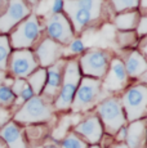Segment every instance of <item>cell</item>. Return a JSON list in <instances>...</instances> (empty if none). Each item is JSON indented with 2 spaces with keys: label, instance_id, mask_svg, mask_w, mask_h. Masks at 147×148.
I'll return each instance as SVG.
<instances>
[{
  "label": "cell",
  "instance_id": "obj_1",
  "mask_svg": "<svg viewBox=\"0 0 147 148\" xmlns=\"http://www.w3.org/2000/svg\"><path fill=\"white\" fill-rule=\"evenodd\" d=\"M106 0H65L63 13L75 35L97 28L104 21Z\"/></svg>",
  "mask_w": 147,
  "mask_h": 148
},
{
  "label": "cell",
  "instance_id": "obj_2",
  "mask_svg": "<svg viewBox=\"0 0 147 148\" xmlns=\"http://www.w3.org/2000/svg\"><path fill=\"white\" fill-rule=\"evenodd\" d=\"M54 113L52 101L43 95H35L18 108L13 115V121L21 125L47 124L54 119Z\"/></svg>",
  "mask_w": 147,
  "mask_h": 148
},
{
  "label": "cell",
  "instance_id": "obj_3",
  "mask_svg": "<svg viewBox=\"0 0 147 148\" xmlns=\"http://www.w3.org/2000/svg\"><path fill=\"white\" fill-rule=\"evenodd\" d=\"M45 22L36 14H30L26 19L13 28L9 42L13 49H31L39 44L45 32Z\"/></svg>",
  "mask_w": 147,
  "mask_h": 148
},
{
  "label": "cell",
  "instance_id": "obj_4",
  "mask_svg": "<svg viewBox=\"0 0 147 148\" xmlns=\"http://www.w3.org/2000/svg\"><path fill=\"white\" fill-rule=\"evenodd\" d=\"M106 97L109 95L102 90V80L83 76L74 97L70 111L74 115L88 112Z\"/></svg>",
  "mask_w": 147,
  "mask_h": 148
},
{
  "label": "cell",
  "instance_id": "obj_5",
  "mask_svg": "<svg viewBox=\"0 0 147 148\" xmlns=\"http://www.w3.org/2000/svg\"><path fill=\"white\" fill-rule=\"evenodd\" d=\"M81 77H83V75H81L80 68H79L78 59L67 58L61 89H59L58 94L53 102V107H54L56 112H69L70 111V107H71Z\"/></svg>",
  "mask_w": 147,
  "mask_h": 148
},
{
  "label": "cell",
  "instance_id": "obj_6",
  "mask_svg": "<svg viewBox=\"0 0 147 148\" xmlns=\"http://www.w3.org/2000/svg\"><path fill=\"white\" fill-rule=\"evenodd\" d=\"M94 113L101 120L103 132L110 136H114L120 127L128 124L120 98L116 95H109L103 98L95 106Z\"/></svg>",
  "mask_w": 147,
  "mask_h": 148
},
{
  "label": "cell",
  "instance_id": "obj_7",
  "mask_svg": "<svg viewBox=\"0 0 147 148\" xmlns=\"http://www.w3.org/2000/svg\"><path fill=\"white\" fill-rule=\"evenodd\" d=\"M121 106L128 122L142 120L147 113V85L134 84L123 92Z\"/></svg>",
  "mask_w": 147,
  "mask_h": 148
},
{
  "label": "cell",
  "instance_id": "obj_8",
  "mask_svg": "<svg viewBox=\"0 0 147 148\" xmlns=\"http://www.w3.org/2000/svg\"><path fill=\"white\" fill-rule=\"evenodd\" d=\"M114 58L111 52L104 49H88L78 59L79 68L83 76L102 80L109 70L110 62Z\"/></svg>",
  "mask_w": 147,
  "mask_h": 148
},
{
  "label": "cell",
  "instance_id": "obj_9",
  "mask_svg": "<svg viewBox=\"0 0 147 148\" xmlns=\"http://www.w3.org/2000/svg\"><path fill=\"white\" fill-rule=\"evenodd\" d=\"M45 34L47 38L52 39L58 44L69 45L72 39H75V32L70 23L69 18L65 16V13L52 14L45 19Z\"/></svg>",
  "mask_w": 147,
  "mask_h": 148
},
{
  "label": "cell",
  "instance_id": "obj_10",
  "mask_svg": "<svg viewBox=\"0 0 147 148\" xmlns=\"http://www.w3.org/2000/svg\"><path fill=\"white\" fill-rule=\"evenodd\" d=\"M128 86L129 77L123 61L119 57H114L110 62L106 75L102 79V90L106 94H110V93L114 94V93L124 92Z\"/></svg>",
  "mask_w": 147,
  "mask_h": 148
},
{
  "label": "cell",
  "instance_id": "obj_11",
  "mask_svg": "<svg viewBox=\"0 0 147 148\" xmlns=\"http://www.w3.org/2000/svg\"><path fill=\"white\" fill-rule=\"evenodd\" d=\"M31 14V5L26 0H8L5 10L0 16V32H10L17 25Z\"/></svg>",
  "mask_w": 147,
  "mask_h": 148
},
{
  "label": "cell",
  "instance_id": "obj_12",
  "mask_svg": "<svg viewBox=\"0 0 147 148\" xmlns=\"http://www.w3.org/2000/svg\"><path fill=\"white\" fill-rule=\"evenodd\" d=\"M8 67L16 79H26L39 68V63L32 49H16L10 53Z\"/></svg>",
  "mask_w": 147,
  "mask_h": 148
},
{
  "label": "cell",
  "instance_id": "obj_13",
  "mask_svg": "<svg viewBox=\"0 0 147 148\" xmlns=\"http://www.w3.org/2000/svg\"><path fill=\"white\" fill-rule=\"evenodd\" d=\"M34 54L39 63V67L48 68L59 59L65 58L66 48L49 38H43L34 48Z\"/></svg>",
  "mask_w": 147,
  "mask_h": 148
},
{
  "label": "cell",
  "instance_id": "obj_14",
  "mask_svg": "<svg viewBox=\"0 0 147 148\" xmlns=\"http://www.w3.org/2000/svg\"><path fill=\"white\" fill-rule=\"evenodd\" d=\"M72 132L78 134L84 142L89 144H98L103 138V126L95 113H89L80 122L72 127Z\"/></svg>",
  "mask_w": 147,
  "mask_h": 148
},
{
  "label": "cell",
  "instance_id": "obj_15",
  "mask_svg": "<svg viewBox=\"0 0 147 148\" xmlns=\"http://www.w3.org/2000/svg\"><path fill=\"white\" fill-rule=\"evenodd\" d=\"M66 61L67 58H62L56 62L54 64H52V66L47 68V82H45V86L43 89L41 95L52 102H54L56 97H57L59 89H61Z\"/></svg>",
  "mask_w": 147,
  "mask_h": 148
},
{
  "label": "cell",
  "instance_id": "obj_16",
  "mask_svg": "<svg viewBox=\"0 0 147 148\" xmlns=\"http://www.w3.org/2000/svg\"><path fill=\"white\" fill-rule=\"evenodd\" d=\"M129 80H138L147 70V61L137 49L125 50L121 58Z\"/></svg>",
  "mask_w": 147,
  "mask_h": 148
},
{
  "label": "cell",
  "instance_id": "obj_17",
  "mask_svg": "<svg viewBox=\"0 0 147 148\" xmlns=\"http://www.w3.org/2000/svg\"><path fill=\"white\" fill-rule=\"evenodd\" d=\"M125 144L128 148H147V122L145 119L126 124Z\"/></svg>",
  "mask_w": 147,
  "mask_h": 148
},
{
  "label": "cell",
  "instance_id": "obj_18",
  "mask_svg": "<svg viewBox=\"0 0 147 148\" xmlns=\"http://www.w3.org/2000/svg\"><path fill=\"white\" fill-rule=\"evenodd\" d=\"M0 139L5 143L7 148H29L23 130L14 121H8L0 127Z\"/></svg>",
  "mask_w": 147,
  "mask_h": 148
},
{
  "label": "cell",
  "instance_id": "obj_19",
  "mask_svg": "<svg viewBox=\"0 0 147 148\" xmlns=\"http://www.w3.org/2000/svg\"><path fill=\"white\" fill-rule=\"evenodd\" d=\"M139 18L141 14L138 10L117 13L114 17V25L117 28V31H135Z\"/></svg>",
  "mask_w": 147,
  "mask_h": 148
},
{
  "label": "cell",
  "instance_id": "obj_20",
  "mask_svg": "<svg viewBox=\"0 0 147 148\" xmlns=\"http://www.w3.org/2000/svg\"><path fill=\"white\" fill-rule=\"evenodd\" d=\"M27 84L30 85V88L32 89L35 95H41L43 89L47 82V68L39 67L31 73L30 76L26 77Z\"/></svg>",
  "mask_w": 147,
  "mask_h": 148
},
{
  "label": "cell",
  "instance_id": "obj_21",
  "mask_svg": "<svg viewBox=\"0 0 147 148\" xmlns=\"http://www.w3.org/2000/svg\"><path fill=\"white\" fill-rule=\"evenodd\" d=\"M138 40L139 38L135 31H117L116 32V42L123 50L135 49Z\"/></svg>",
  "mask_w": 147,
  "mask_h": 148
},
{
  "label": "cell",
  "instance_id": "obj_22",
  "mask_svg": "<svg viewBox=\"0 0 147 148\" xmlns=\"http://www.w3.org/2000/svg\"><path fill=\"white\" fill-rule=\"evenodd\" d=\"M25 139L30 142H40L48 135V127H45L44 124L31 125L23 132Z\"/></svg>",
  "mask_w": 147,
  "mask_h": 148
},
{
  "label": "cell",
  "instance_id": "obj_23",
  "mask_svg": "<svg viewBox=\"0 0 147 148\" xmlns=\"http://www.w3.org/2000/svg\"><path fill=\"white\" fill-rule=\"evenodd\" d=\"M109 3L116 14L138 10V5H139V0H109Z\"/></svg>",
  "mask_w": 147,
  "mask_h": 148
},
{
  "label": "cell",
  "instance_id": "obj_24",
  "mask_svg": "<svg viewBox=\"0 0 147 148\" xmlns=\"http://www.w3.org/2000/svg\"><path fill=\"white\" fill-rule=\"evenodd\" d=\"M10 53H12V47H10L9 38L1 34L0 35V71L7 70Z\"/></svg>",
  "mask_w": 147,
  "mask_h": 148
},
{
  "label": "cell",
  "instance_id": "obj_25",
  "mask_svg": "<svg viewBox=\"0 0 147 148\" xmlns=\"http://www.w3.org/2000/svg\"><path fill=\"white\" fill-rule=\"evenodd\" d=\"M89 144L84 142L78 134L70 130L66 135L62 138V142L59 144V148H88Z\"/></svg>",
  "mask_w": 147,
  "mask_h": 148
},
{
  "label": "cell",
  "instance_id": "obj_26",
  "mask_svg": "<svg viewBox=\"0 0 147 148\" xmlns=\"http://www.w3.org/2000/svg\"><path fill=\"white\" fill-rule=\"evenodd\" d=\"M16 102V95L12 92L9 85L1 84L0 85V107H9L14 104Z\"/></svg>",
  "mask_w": 147,
  "mask_h": 148
},
{
  "label": "cell",
  "instance_id": "obj_27",
  "mask_svg": "<svg viewBox=\"0 0 147 148\" xmlns=\"http://www.w3.org/2000/svg\"><path fill=\"white\" fill-rule=\"evenodd\" d=\"M85 50L87 48L80 38L72 39L71 42L69 44V54H71V56H81Z\"/></svg>",
  "mask_w": 147,
  "mask_h": 148
},
{
  "label": "cell",
  "instance_id": "obj_28",
  "mask_svg": "<svg viewBox=\"0 0 147 148\" xmlns=\"http://www.w3.org/2000/svg\"><path fill=\"white\" fill-rule=\"evenodd\" d=\"M27 82V81H26ZM32 97H35V94H34V92H32V89L30 88V85L29 84H26L23 86V89L21 90V93L18 94V99L19 101L18 102H21L22 104L25 103V102H27V101H30ZM18 102H14V103H18Z\"/></svg>",
  "mask_w": 147,
  "mask_h": 148
},
{
  "label": "cell",
  "instance_id": "obj_29",
  "mask_svg": "<svg viewBox=\"0 0 147 148\" xmlns=\"http://www.w3.org/2000/svg\"><path fill=\"white\" fill-rule=\"evenodd\" d=\"M135 32H137L138 38H142V36L147 35V16H141L138 26L135 28Z\"/></svg>",
  "mask_w": 147,
  "mask_h": 148
},
{
  "label": "cell",
  "instance_id": "obj_30",
  "mask_svg": "<svg viewBox=\"0 0 147 148\" xmlns=\"http://www.w3.org/2000/svg\"><path fill=\"white\" fill-rule=\"evenodd\" d=\"M26 79H14V80L12 81V85H10V89H12V92L14 93L16 97H18V94L21 93V90L23 89V86L26 85Z\"/></svg>",
  "mask_w": 147,
  "mask_h": 148
},
{
  "label": "cell",
  "instance_id": "obj_31",
  "mask_svg": "<svg viewBox=\"0 0 147 148\" xmlns=\"http://www.w3.org/2000/svg\"><path fill=\"white\" fill-rule=\"evenodd\" d=\"M63 8H65V0H52V3H50V16L52 14L63 13Z\"/></svg>",
  "mask_w": 147,
  "mask_h": 148
},
{
  "label": "cell",
  "instance_id": "obj_32",
  "mask_svg": "<svg viewBox=\"0 0 147 148\" xmlns=\"http://www.w3.org/2000/svg\"><path fill=\"white\" fill-rule=\"evenodd\" d=\"M137 50L145 57V59L147 61V35L139 38L138 44H137Z\"/></svg>",
  "mask_w": 147,
  "mask_h": 148
},
{
  "label": "cell",
  "instance_id": "obj_33",
  "mask_svg": "<svg viewBox=\"0 0 147 148\" xmlns=\"http://www.w3.org/2000/svg\"><path fill=\"white\" fill-rule=\"evenodd\" d=\"M115 136V142H125V136H126V125L116 132V134L114 135Z\"/></svg>",
  "mask_w": 147,
  "mask_h": 148
},
{
  "label": "cell",
  "instance_id": "obj_34",
  "mask_svg": "<svg viewBox=\"0 0 147 148\" xmlns=\"http://www.w3.org/2000/svg\"><path fill=\"white\" fill-rule=\"evenodd\" d=\"M9 119H10L9 112H8L5 108L0 107V127H1L4 124H7V122L9 121Z\"/></svg>",
  "mask_w": 147,
  "mask_h": 148
},
{
  "label": "cell",
  "instance_id": "obj_35",
  "mask_svg": "<svg viewBox=\"0 0 147 148\" xmlns=\"http://www.w3.org/2000/svg\"><path fill=\"white\" fill-rule=\"evenodd\" d=\"M138 12H139L141 16H147V0H139Z\"/></svg>",
  "mask_w": 147,
  "mask_h": 148
},
{
  "label": "cell",
  "instance_id": "obj_36",
  "mask_svg": "<svg viewBox=\"0 0 147 148\" xmlns=\"http://www.w3.org/2000/svg\"><path fill=\"white\" fill-rule=\"evenodd\" d=\"M109 148H128V146L125 144V142H115V143H110Z\"/></svg>",
  "mask_w": 147,
  "mask_h": 148
},
{
  "label": "cell",
  "instance_id": "obj_37",
  "mask_svg": "<svg viewBox=\"0 0 147 148\" xmlns=\"http://www.w3.org/2000/svg\"><path fill=\"white\" fill-rule=\"evenodd\" d=\"M41 148H59V146L57 144V140H49L47 143H44Z\"/></svg>",
  "mask_w": 147,
  "mask_h": 148
},
{
  "label": "cell",
  "instance_id": "obj_38",
  "mask_svg": "<svg viewBox=\"0 0 147 148\" xmlns=\"http://www.w3.org/2000/svg\"><path fill=\"white\" fill-rule=\"evenodd\" d=\"M138 81H139V84H143V85H147V70L143 72V75L141 76L139 79H138Z\"/></svg>",
  "mask_w": 147,
  "mask_h": 148
},
{
  "label": "cell",
  "instance_id": "obj_39",
  "mask_svg": "<svg viewBox=\"0 0 147 148\" xmlns=\"http://www.w3.org/2000/svg\"><path fill=\"white\" fill-rule=\"evenodd\" d=\"M7 4H8V0H0V16H1L3 12L5 10Z\"/></svg>",
  "mask_w": 147,
  "mask_h": 148
},
{
  "label": "cell",
  "instance_id": "obj_40",
  "mask_svg": "<svg viewBox=\"0 0 147 148\" xmlns=\"http://www.w3.org/2000/svg\"><path fill=\"white\" fill-rule=\"evenodd\" d=\"M26 1H27V3H29V4H30V5H35V4H36V3H38V1H39V0H26Z\"/></svg>",
  "mask_w": 147,
  "mask_h": 148
},
{
  "label": "cell",
  "instance_id": "obj_41",
  "mask_svg": "<svg viewBox=\"0 0 147 148\" xmlns=\"http://www.w3.org/2000/svg\"><path fill=\"white\" fill-rule=\"evenodd\" d=\"M88 148H102V146H100V144H90V146H88Z\"/></svg>",
  "mask_w": 147,
  "mask_h": 148
},
{
  "label": "cell",
  "instance_id": "obj_42",
  "mask_svg": "<svg viewBox=\"0 0 147 148\" xmlns=\"http://www.w3.org/2000/svg\"><path fill=\"white\" fill-rule=\"evenodd\" d=\"M0 148H7V146H5V143L1 140V139H0Z\"/></svg>",
  "mask_w": 147,
  "mask_h": 148
},
{
  "label": "cell",
  "instance_id": "obj_43",
  "mask_svg": "<svg viewBox=\"0 0 147 148\" xmlns=\"http://www.w3.org/2000/svg\"><path fill=\"white\" fill-rule=\"evenodd\" d=\"M3 77H4V76H3V73H1V72H0V85H1V82H3V80H4V79H3Z\"/></svg>",
  "mask_w": 147,
  "mask_h": 148
},
{
  "label": "cell",
  "instance_id": "obj_44",
  "mask_svg": "<svg viewBox=\"0 0 147 148\" xmlns=\"http://www.w3.org/2000/svg\"><path fill=\"white\" fill-rule=\"evenodd\" d=\"M145 120H146V122H147V113H146V116H145Z\"/></svg>",
  "mask_w": 147,
  "mask_h": 148
}]
</instances>
